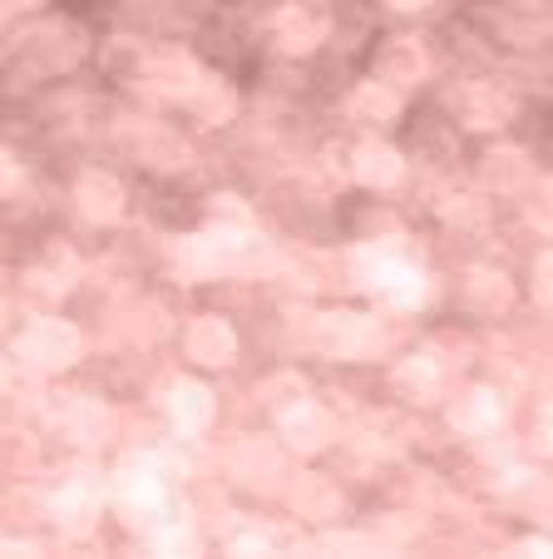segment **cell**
<instances>
[{
    "label": "cell",
    "instance_id": "obj_3",
    "mask_svg": "<svg viewBox=\"0 0 553 559\" xmlns=\"http://www.w3.org/2000/svg\"><path fill=\"white\" fill-rule=\"evenodd\" d=\"M514 109H519V99L504 85H494V80H465V85L449 90V115L465 129H484V134L504 129L514 119Z\"/></svg>",
    "mask_w": 553,
    "mask_h": 559
},
{
    "label": "cell",
    "instance_id": "obj_10",
    "mask_svg": "<svg viewBox=\"0 0 553 559\" xmlns=\"http://www.w3.org/2000/svg\"><path fill=\"white\" fill-rule=\"evenodd\" d=\"M351 174L361 189H396L406 179V154L390 139H361L351 148Z\"/></svg>",
    "mask_w": 553,
    "mask_h": 559
},
{
    "label": "cell",
    "instance_id": "obj_8",
    "mask_svg": "<svg viewBox=\"0 0 553 559\" xmlns=\"http://www.w3.org/2000/svg\"><path fill=\"white\" fill-rule=\"evenodd\" d=\"M74 209H80L84 223H119L124 218V209H129L124 179H115L109 169L80 174V183H74Z\"/></svg>",
    "mask_w": 553,
    "mask_h": 559
},
{
    "label": "cell",
    "instance_id": "obj_31",
    "mask_svg": "<svg viewBox=\"0 0 553 559\" xmlns=\"http://www.w3.org/2000/svg\"><path fill=\"white\" fill-rule=\"evenodd\" d=\"M539 436H543V445H549V451H553V406L539 416Z\"/></svg>",
    "mask_w": 553,
    "mask_h": 559
},
{
    "label": "cell",
    "instance_id": "obj_26",
    "mask_svg": "<svg viewBox=\"0 0 553 559\" xmlns=\"http://www.w3.org/2000/svg\"><path fill=\"white\" fill-rule=\"evenodd\" d=\"M213 228H223V233H248L252 228V209L248 203H238L232 199V193H218V199H213Z\"/></svg>",
    "mask_w": 553,
    "mask_h": 559
},
{
    "label": "cell",
    "instance_id": "obj_18",
    "mask_svg": "<svg viewBox=\"0 0 553 559\" xmlns=\"http://www.w3.org/2000/svg\"><path fill=\"white\" fill-rule=\"evenodd\" d=\"M134 154L144 158L148 169H164V174L189 169V144H183L173 129H164V124H144V129H139Z\"/></svg>",
    "mask_w": 553,
    "mask_h": 559
},
{
    "label": "cell",
    "instance_id": "obj_15",
    "mask_svg": "<svg viewBox=\"0 0 553 559\" xmlns=\"http://www.w3.org/2000/svg\"><path fill=\"white\" fill-rule=\"evenodd\" d=\"M449 426H455L459 436H490L494 426L504 421V406H500V396H494L490 386H470L465 396H455L449 402Z\"/></svg>",
    "mask_w": 553,
    "mask_h": 559
},
{
    "label": "cell",
    "instance_id": "obj_23",
    "mask_svg": "<svg viewBox=\"0 0 553 559\" xmlns=\"http://www.w3.org/2000/svg\"><path fill=\"white\" fill-rule=\"evenodd\" d=\"M148 45H139L134 35H115V40L105 45V70L109 80H119V85H144V70H148Z\"/></svg>",
    "mask_w": 553,
    "mask_h": 559
},
{
    "label": "cell",
    "instance_id": "obj_12",
    "mask_svg": "<svg viewBox=\"0 0 553 559\" xmlns=\"http://www.w3.org/2000/svg\"><path fill=\"white\" fill-rule=\"evenodd\" d=\"M189 115L199 119V124H208V129H223L232 115H238V85H232L228 74H218V70H203L199 74V85L189 90Z\"/></svg>",
    "mask_w": 553,
    "mask_h": 559
},
{
    "label": "cell",
    "instance_id": "obj_14",
    "mask_svg": "<svg viewBox=\"0 0 553 559\" xmlns=\"http://www.w3.org/2000/svg\"><path fill=\"white\" fill-rule=\"evenodd\" d=\"M500 31L509 45L553 40V0H509L500 11Z\"/></svg>",
    "mask_w": 553,
    "mask_h": 559
},
{
    "label": "cell",
    "instance_id": "obj_6",
    "mask_svg": "<svg viewBox=\"0 0 553 559\" xmlns=\"http://www.w3.org/2000/svg\"><path fill=\"white\" fill-rule=\"evenodd\" d=\"M183 352H189V361H199L203 371H223L232 367V357H238V328H232L228 317H193L189 332H183Z\"/></svg>",
    "mask_w": 553,
    "mask_h": 559
},
{
    "label": "cell",
    "instance_id": "obj_29",
    "mask_svg": "<svg viewBox=\"0 0 553 559\" xmlns=\"http://www.w3.org/2000/svg\"><path fill=\"white\" fill-rule=\"evenodd\" d=\"M390 15H420V11H430L435 0H381Z\"/></svg>",
    "mask_w": 553,
    "mask_h": 559
},
{
    "label": "cell",
    "instance_id": "obj_13",
    "mask_svg": "<svg viewBox=\"0 0 553 559\" xmlns=\"http://www.w3.org/2000/svg\"><path fill=\"white\" fill-rule=\"evenodd\" d=\"M332 436H336L332 412H322L316 402H302V406H292V412H282V441H287V451L316 455V451H326V445H332Z\"/></svg>",
    "mask_w": 553,
    "mask_h": 559
},
{
    "label": "cell",
    "instance_id": "obj_2",
    "mask_svg": "<svg viewBox=\"0 0 553 559\" xmlns=\"http://www.w3.org/2000/svg\"><path fill=\"white\" fill-rule=\"evenodd\" d=\"M332 40V15L326 5H312V0H287L282 11L272 15V45L292 60L302 55H316L322 45Z\"/></svg>",
    "mask_w": 553,
    "mask_h": 559
},
{
    "label": "cell",
    "instance_id": "obj_28",
    "mask_svg": "<svg viewBox=\"0 0 553 559\" xmlns=\"http://www.w3.org/2000/svg\"><path fill=\"white\" fill-rule=\"evenodd\" d=\"M529 218L553 233V183H539V199H529Z\"/></svg>",
    "mask_w": 553,
    "mask_h": 559
},
{
    "label": "cell",
    "instance_id": "obj_11",
    "mask_svg": "<svg viewBox=\"0 0 553 559\" xmlns=\"http://www.w3.org/2000/svg\"><path fill=\"white\" fill-rule=\"evenodd\" d=\"M346 109H351V119H361V124L386 129V124H396L400 109H406V90L381 80V74H371V80H361V85L346 95Z\"/></svg>",
    "mask_w": 553,
    "mask_h": 559
},
{
    "label": "cell",
    "instance_id": "obj_7",
    "mask_svg": "<svg viewBox=\"0 0 553 559\" xmlns=\"http://www.w3.org/2000/svg\"><path fill=\"white\" fill-rule=\"evenodd\" d=\"M199 74H203V64L193 60L189 50H154L148 55V70H144V90L148 95H158V99H189V90L199 85Z\"/></svg>",
    "mask_w": 553,
    "mask_h": 559
},
{
    "label": "cell",
    "instance_id": "obj_27",
    "mask_svg": "<svg viewBox=\"0 0 553 559\" xmlns=\"http://www.w3.org/2000/svg\"><path fill=\"white\" fill-rule=\"evenodd\" d=\"M533 297H539L543 307H553V248L533 263Z\"/></svg>",
    "mask_w": 553,
    "mask_h": 559
},
{
    "label": "cell",
    "instance_id": "obj_30",
    "mask_svg": "<svg viewBox=\"0 0 553 559\" xmlns=\"http://www.w3.org/2000/svg\"><path fill=\"white\" fill-rule=\"evenodd\" d=\"M5 11H11V15H25V11H45V0H5Z\"/></svg>",
    "mask_w": 553,
    "mask_h": 559
},
{
    "label": "cell",
    "instance_id": "obj_22",
    "mask_svg": "<svg viewBox=\"0 0 553 559\" xmlns=\"http://www.w3.org/2000/svg\"><path fill=\"white\" fill-rule=\"evenodd\" d=\"M287 506L306 520H326V515H336L341 500H336V486L326 480V475H297L292 490H287Z\"/></svg>",
    "mask_w": 553,
    "mask_h": 559
},
{
    "label": "cell",
    "instance_id": "obj_24",
    "mask_svg": "<svg viewBox=\"0 0 553 559\" xmlns=\"http://www.w3.org/2000/svg\"><path fill=\"white\" fill-rule=\"evenodd\" d=\"M55 515L64 520V525H89V520L99 515V496L89 486H80V480H74V486H64L60 496H55Z\"/></svg>",
    "mask_w": 553,
    "mask_h": 559
},
{
    "label": "cell",
    "instance_id": "obj_9",
    "mask_svg": "<svg viewBox=\"0 0 553 559\" xmlns=\"http://www.w3.org/2000/svg\"><path fill=\"white\" fill-rule=\"evenodd\" d=\"M316 347L332 352V357H341V361H361V357H371V352L381 347V337H376V328H371L365 317L326 312L322 328H316Z\"/></svg>",
    "mask_w": 553,
    "mask_h": 559
},
{
    "label": "cell",
    "instance_id": "obj_20",
    "mask_svg": "<svg viewBox=\"0 0 553 559\" xmlns=\"http://www.w3.org/2000/svg\"><path fill=\"white\" fill-rule=\"evenodd\" d=\"M396 386L406 391L410 402H435L440 386H445V361L435 352H416L396 367Z\"/></svg>",
    "mask_w": 553,
    "mask_h": 559
},
{
    "label": "cell",
    "instance_id": "obj_17",
    "mask_svg": "<svg viewBox=\"0 0 553 559\" xmlns=\"http://www.w3.org/2000/svg\"><path fill=\"white\" fill-rule=\"evenodd\" d=\"M533 179V164L524 148H490L480 158V183L490 193H519Z\"/></svg>",
    "mask_w": 553,
    "mask_h": 559
},
{
    "label": "cell",
    "instance_id": "obj_4",
    "mask_svg": "<svg viewBox=\"0 0 553 559\" xmlns=\"http://www.w3.org/2000/svg\"><path fill=\"white\" fill-rule=\"evenodd\" d=\"M84 50H89V35H84V25H74V21H45L40 31H31L21 40V55L35 74L70 70Z\"/></svg>",
    "mask_w": 553,
    "mask_h": 559
},
{
    "label": "cell",
    "instance_id": "obj_16",
    "mask_svg": "<svg viewBox=\"0 0 553 559\" xmlns=\"http://www.w3.org/2000/svg\"><path fill=\"white\" fill-rule=\"evenodd\" d=\"M168 416H173L178 431L199 436V431H208L213 416H218V396H213L203 381H178L173 396H168Z\"/></svg>",
    "mask_w": 553,
    "mask_h": 559
},
{
    "label": "cell",
    "instance_id": "obj_1",
    "mask_svg": "<svg viewBox=\"0 0 553 559\" xmlns=\"http://www.w3.org/2000/svg\"><path fill=\"white\" fill-rule=\"evenodd\" d=\"M15 357L35 371H70L84 357V337L64 317H35L21 332V342H15Z\"/></svg>",
    "mask_w": 553,
    "mask_h": 559
},
{
    "label": "cell",
    "instance_id": "obj_21",
    "mask_svg": "<svg viewBox=\"0 0 553 559\" xmlns=\"http://www.w3.org/2000/svg\"><path fill=\"white\" fill-rule=\"evenodd\" d=\"M376 297L386 307L410 312V307H420V297H425V273H420L416 263H406V258H390V267L381 273V283H376Z\"/></svg>",
    "mask_w": 553,
    "mask_h": 559
},
{
    "label": "cell",
    "instance_id": "obj_25",
    "mask_svg": "<svg viewBox=\"0 0 553 559\" xmlns=\"http://www.w3.org/2000/svg\"><path fill=\"white\" fill-rule=\"evenodd\" d=\"M262 396H267L272 412L282 416V412H292V406L306 402V381L297 377V371H282V377H272L267 386H262Z\"/></svg>",
    "mask_w": 553,
    "mask_h": 559
},
{
    "label": "cell",
    "instance_id": "obj_5",
    "mask_svg": "<svg viewBox=\"0 0 553 559\" xmlns=\"http://www.w3.org/2000/svg\"><path fill=\"white\" fill-rule=\"evenodd\" d=\"M371 74H381V80H390V85H400V90L430 80V50H425V40H420V35H386V40L376 45Z\"/></svg>",
    "mask_w": 553,
    "mask_h": 559
},
{
    "label": "cell",
    "instance_id": "obj_19",
    "mask_svg": "<svg viewBox=\"0 0 553 559\" xmlns=\"http://www.w3.org/2000/svg\"><path fill=\"white\" fill-rule=\"evenodd\" d=\"M465 302H470L480 317H504L514 302V283L500 273V267H474V273L465 277Z\"/></svg>",
    "mask_w": 553,
    "mask_h": 559
}]
</instances>
